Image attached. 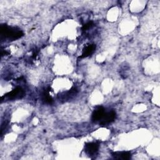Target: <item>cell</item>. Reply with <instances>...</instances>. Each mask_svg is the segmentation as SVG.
<instances>
[{
	"instance_id": "cell-3",
	"label": "cell",
	"mask_w": 160,
	"mask_h": 160,
	"mask_svg": "<svg viewBox=\"0 0 160 160\" xmlns=\"http://www.w3.org/2000/svg\"><path fill=\"white\" fill-rule=\"evenodd\" d=\"M106 114V111L103 107H98L97 108L92 114V121L93 122H98L101 121L104 118Z\"/></svg>"
},
{
	"instance_id": "cell-5",
	"label": "cell",
	"mask_w": 160,
	"mask_h": 160,
	"mask_svg": "<svg viewBox=\"0 0 160 160\" xmlns=\"http://www.w3.org/2000/svg\"><path fill=\"white\" fill-rule=\"evenodd\" d=\"M116 116V112L114 111H111L109 112H106V114L102 118V119L99 122L101 124L105 125L112 122Z\"/></svg>"
},
{
	"instance_id": "cell-9",
	"label": "cell",
	"mask_w": 160,
	"mask_h": 160,
	"mask_svg": "<svg viewBox=\"0 0 160 160\" xmlns=\"http://www.w3.org/2000/svg\"><path fill=\"white\" fill-rule=\"evenodd\" d=\"M93 25V22L92 21H89L87 23L84 24L82 27V31H86L87 29H88L89 28H90L91 27H92Z\"/></svg>"
},
{
	"instance_id": "cell-4",
	"label": "cell",
	"mask_w": 160,
	"mask_h": 160,
	"mask_svg": "<svg viewBox=\"0 0 160 160\" xmlns=\"http://www.w3.org/2000/svg\"><path fill=\"white\" fill-rule=\"evenodd\" d=\"M99 149V144L97 142H88L85 144V151L89 155L95 154Z\"/></svg>"
},
{
	"instance_id": "cell-7",
	"label": "cell",
	"mask_w": 160,
	"mask_h": 160,
	"mask_svg": "<svg viewBox=\"0 0 160 160\" xmlns=\"http://www.w3.org/2000/svg\"><path fill=\"white\" fill-rule=\"evenodd\" d=\"M95 49H96L95 44H89V45L86 46V47H84V48L82 50V54L79 58H86V57L90 56L91 54H92L93 53V52L95 51Z\"/></svg>"
},
{
	"instance_id": "cell-1",
	"label": "cell",
	"mask_w": 160,
	"mask_h": 160,
	"mask_svg": "<svg viewBox=\"0 0 160 160\" xmlns=\"http://www.w3.org/2000/svg\"><path fill=\"white\" fill-rule=\"evenodd\" d=\"M1 39H9V41H14L22 37L24 34L23 32L16 28L9 27L6 24H1L0 28Z\"/></svg>"
},
{
	"instance_id": "cell-2",
	"label": "cell",
	"mask_w": 160,
	"mask_h": 160,
	"mask_svg": "<svg viewBox=\"0 0 160 160\" xmlns=\"http://www.w3.org/2000/svg\"><path fill=\"white\" fill-rule=\"evenodd\" d=\"M24 91L20 87H17L12 91L6 93L4 96L2 98H6L8 99H19L21 98L24 96Z\"/></svg>"
},
{
	"instance_id": "cell-6",
	"label": "cell",
	"mask_w": 160,
	"mask_h": 160,
	"mask_svg": "<svg viewBox=\"0 0 160 160\" xmlns=\"http://www.w3.org/2000/svg\"><path fill=\"white\" fill-rule=\"evenodd\" d=\"M112 156L117 159H129L131 158V154L128 151L121 152H111Z\"/></svg>"
},
{
	"instance_id": "cell-8",
	"label": "cell",
	"mask_w": 160,
	"mask_h": 160,
	"mask_svg": "<svg viewBox=\"0 0 160 160\" xmlns=\"http://www.w3.org/2000/svg\"><path fill=\"white\" fill-rule=\"evenodd\" d=\"M50 88H48V89H46L44 90V91L42 93V101L47 104H51L53 102V99L52 97L49 95V91H50Z\"/></svg>"
}]
</instances>
